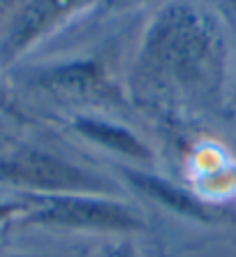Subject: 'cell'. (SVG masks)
<instances>
[{
    "label": "cell",
    "instance_id": "cell-2",
    "mask_svg": "<svg viewBox=\"0 0 236 257\" xmlns=\"http://www.w3.org/2000/svg\"><path fill=\"white\" fill-rule=\"evenodd\" d=\"M47 218L58 222H97V225H128L130 218L113 206H97V204H58L49 211Z\"/></svg>",
    "mask_w": 236,
    "mask_h": 257
},
{
    "label": "cell",
    "instance_id": "cell-4",
    "mask_svg": "<svg viewBox=\"0 0 236 257\" xmlns=\"http://www.w3.org/2000/svg\"><path fill=\"white\" fill-rule=\"evenodd\" d=\"M7 211H10V206H0V215H5Z\"/></svg>",
    "mask_w": 236,
    "mask_h": 257
},
{
    "label": "cell",
    "instance_id": "cell-3",
    "mask_svg": "<svg viewBox=\"0 0 236 257\" xmlns=\"http://www.w3.org/2000/svg\"><path fill=\"white\" fill-rule=\"evenodd\" d=\"M86 132H90L93 137L97 139H104V142L113 144V146H118V149H123V151H132V153H139V149H137V144L132 142L128 135H123V132H116V130H106V127H100V125H86L83 127Z\"/></svg>",
    "mask_w": 236,
    "mask_h": 257
},
{
    "label": "cell",
    "instance_id": "cell-1",
    "mask_svg": "<svg viewBox=\"0 0 236 257\" xmlns=\"http://www.w3.org/2000/svg\"><path fill=\"white\" fill-rule=\"evenodd\" d=\"M0 174L10 181L40 188H79L88 179L79 169L40 153H19L0 165Z\"/></svg>",
    "mask_w": 236,
    "mask_h": 257
}]
</instances>
